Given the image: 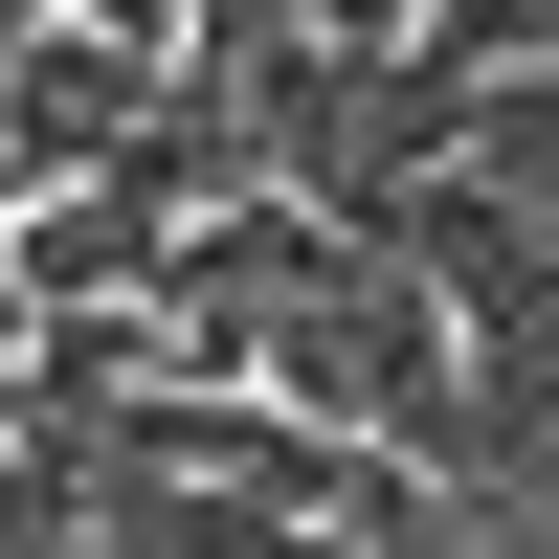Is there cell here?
<instances>
[{"instance_id":"obj_5","label":"cell","mask_w":559,"mask_h":559,"mask_svg":"<svg viewBox=\"0 0 559 559\" xmlns=\"http://www.w3.org/2000/svg\"><path fill=\"white\" fill-rule=\"evenodd\" d=\"M68 559H112V537H68Z\"/></svg>"},{"instance_id":"obj_2","label":"cell","mask_w":559,"mask_h":559,"mask_svg":"<svg viewBox=\"0 0 559 559\" xmlns=\"http://www.w3.org/2000/svg\"><path fill=\"white\" fill-rule=\"evenodd\" d=\"M358 45H426V0H202V23H179V68L269 90V68H358Z\"/></svg>"},{"instance_id":"obj_4","label":"cell","mask_w":559,"mask_h":559,"mask_svg":"<svg viewBox=\"0 0 559 559\" xmlns=\"http://www.w3.org/2000/svg\"><path fill=\"white\" fill-rule=\"evenodd\" d=\"M426 45H448V68H537V45H559V0H426Z\"/></svg>"},{"instance_id":"obj_3","label":"cell","mask_w":559,"mask_h":559,"mask_svg":"<svg viewBox=\"0 0 559 559\" xmlns=\"http://www.w3.org/2000/svg\"><path fill=\"white\" fill-rule=\"evenodd\" d=\"M448 179L515 202V224H559V45H537V68H492V112H471V157H448Z\"/></svg>"},{"instance_id":"obj_1","label":"cell","mask_w":559,"mask_h":559,"mask_svg":"<svg viewBox=\"0 0 559 559\" xmlns=\"http://www.w3.org/2000/svg\"><path fill=\"white\" fill-rule=\"evenodd\" d=\"M179 45L157 23H23L0 45V202H68V179H112L134 134H157Z\"/></svg>"}]
</instances>
